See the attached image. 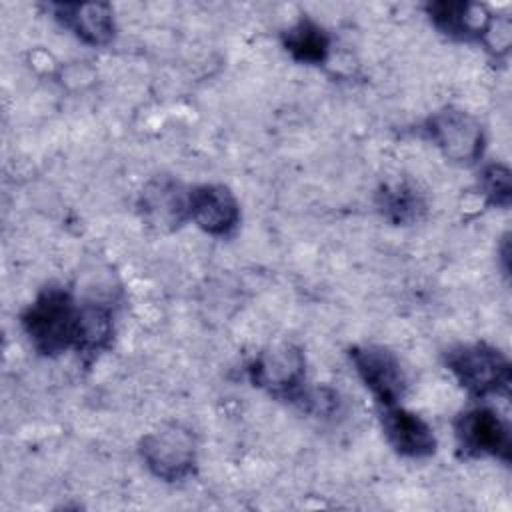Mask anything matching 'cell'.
<instances>
[{
	"label": "cell",
	"instance_id": "6da1fadb",
	"mask_svg": "<svg viewBox=\"0 0 512 512\" xmlns=\"http://www.w3.org/2000/svg\"><path fill=\"white\" fill-rule=\"evenodd\" d=\"M80 306L62 288H46L22 314V326L32 346L56 356L78 342Z\"/></svg>",
	"mask_w": 512,
	"mask_h": 512
},
{
	"label": "cell",
	"instance_id": "7a4b0ae2",
	"mask_svg": "<svg viewBox=\"0 0 512 512\" xmlns=\"http://www.w3.org/2000/svg\"><path fill=\"white\" fill-rule=\"evenodd\" d=\"M446 366L474 396L506 394L510 388V362L494 346L484 342L460 344L446 354Z\"/></svg>",
	"mask_w": 512,
	"mask_h": 512
},
{
	"label": "cell",
	"instance_id": "3957f363",
	"mask_svg": "<svg viewBox=\"0 0 512 512\" xmlns=\"http://www.w3.org/2000/svg\"><path fill=\"white\" fill-rule=\"evenodd\" d=\"M146 468L160 480H184L196 464V438L182 424H164L140 440Z\"/></svg>",
	"mask_w": 512,
	"mask_h": 512
},
{
	"label": "cell",
	"instance_id": "277c9868",
	"mask_svg": "<svg viewBox=\"0 0 512 512\" xmlns=\"http://www.w3.org/2000/svg\"><path fill=\"white\" fill-rule=\"evenodd\" d=\"M424 130L452 162L472 164L482 156L484 130L472 114L460 108H444L432 114Z\"/></svg>",
	"mask_w": 512,
	"mask_h": 512
},
{
	"label": "cell",
	"instance_id": "5b68a950",
	"mask_svg": "<svg viewBox=\"0 0 512 512\" xmlns=\"http://www.w3.org/2000/svg\"><path fill=\"white\" fill-rule=\"evenodd\" d=\"M456 438L460 448L470 456H492L510 462V428L506 420L488 406H476L460 414L456 420Z\"/></svg>",
	"mask_w": 512,
	"mask_h": 512
},
{
	"label": "cell",
	"instance_id": "8992f818",
	"mask_svg": "<svg viewBox=\"0 0 512 512\" xmlns=\"http://www.w3.org/2000/svg\"><path fill=\"white\" fill-rule=\"evenodd\" d=\"M350 360L364 386L384 404H396L406 392V374L400 360L384 346L364 344L350 350Z\"/></svg>",
	"mask_w": 512,
	"mask_h": 512
},
{
	"label": "cell",
	"instance_id": "52a82bcc",
	"mask_svg": "<svg viewBox=\"0 0 512 512\" xmlns=\"http://www.w3.org/2000/svg\"><path fill=\"white\" fill-rule=\"evenodd\" d=\"M248 374L254 386L274 394H294L306 374V360L300 348L292 344H278L262 350L248 366Z\"/></svg>",
	"mask_w": 512,
	"mask_h": 512
},
{
	"label": "cell",
	"instance_id": "ba28073f",
	"mask_svg": "<svg viewBox=\"0 0 512 512\" xmlns=\"http://www.w3.org/2000/svg\"><path fill=\"white\" fill-rule=\"evenodd\" d=\"M140 212L150 226L174 230L190 218V190L172 176H156L140 194Z\"/></svg>",
	"mask_w": 512,
	"mask_h": 512
},
{
	"label": "cell",
	"instance_id": "9c48e42d",
	"mask_svg": "<svg viewBox=\"0 0 512 512\" xmlns=\"http://www.w3.org/2000/svg\"><path fill=\"white\" fill-rule=\"evenodd\" d=\"M190 218L212 236H228L240 222V206L224 184H200L190 188Z\"/></svg>",
	"mask_w": 512,
	"mask_h": 512
},
{
	"label": "cell",
	"instance_id": "30bf717a",
	"mask_svg": "<svg viewBox=\"0 0 512 512\" xmlns=\"http://www.w3.org/2000/svg\"><path fill=\"white\" fill-rule=\"evenodd\" d=\"M382 430L388 444L408 458H426L436 450L434 430L418 414L396 404L384 406Z\"/></svg>",
	"mask_w": 512,
	"mask_h": 512
},
{
	"label": "cell",
	"instance_id": "8fae6325",
	"mask_svg": "<svg viewBox=\"0 0 512 512\" xmlns=\"http://www.w3.org/2000/svg\"><path fill=\"white\" fill-rule=\"evenodd\" d=\"M426 14L442 34L456 40H482L492 20L482 4L452 0L428 4Z\"/></svg>",
	"mask_w": 512,
	"mask_h": 512
},
{
	"label": "cell",
	"instance_id": "7c38bea8",
	"mask_svg": "<svg viewBox=\"0 0 512 512\" xmlns=\"http://www.w3.org/2000/svg\"><path fill=\"white\" fill-rule=\"evenodd\" d=\"M54 14L90 46H104L114 38V12L110 4H56Z\"/></svg>",
	"mask_w": 512,
	"mask_h": 512
},
{
	"label": "cell",
	"instance_id": "4fadbf2b",
	"mask_svg": "<svg viewBox=\"0 0 512 512\" xmlns=\"http://www.w3.org/2000/svg\"><path fill=\"white\" fill-rule=\"evenodd\" d=\"M282 44L290 56L302 64L318 66L330 56V36L310 18H302L290 26L282 36Z\"/></svg>",
	"mask_w": 512,
	"mask_h": 512
},
{
	"label": "cell",
	"instance_id": "5bb4252c",
	"mask_svg": "<svg viewBox=\"0 0 512 512\" xmlns=\"http://www.w3.org/2000/svg\"><path fill=\"white\" fill-rule=\"evenodd\" d=\"M112 336V314L108 308L98 304L80 306L78 320V342L76 350L98 352L108 346Z\"/></svg>",
	"mask_w": 512,
	"mask_h": 512
},
{
	"label": "cell",
	"instance_id": "9a60e30c",
	"mask_svg": "<svg viewBox=\"0 0 512 512\" xmlns=\"http://www.w3.org/2000/svg\"><path fill=\"white\" fill-rule=\"evenodd\" d=\"M384 214L394 222H408L418 216V210L422 208L420 198L414 190L406 188L404 184H396L390 188H384L382 202H380Z\"/></svg>",
	"mask_w": 512,
	"mask_h": 512
},
{
	"label": "cell",
	"instance_id": "2e32d148",
	"mask_svg": "<svg viewBox=\"0 0 512 512\" xmlns=\"http://www.w3.org/2000/svg\"><path fill=\"white\" fill-rule=\"evenodd\" d=\"M480 190L484 198L498 208L510 206L512 200V176L508 166L496 162L488 164L480 174Z\"/></svg>",
	"mask_w": 512,
	"mask_h": 512
}]
</instances>
